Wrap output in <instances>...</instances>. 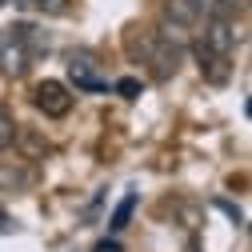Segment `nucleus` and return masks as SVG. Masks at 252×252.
I'll list each match as a JSON object with an SVG mask.
<instances>
[{
  "label": "nucleus",
  "mask_w": 252,
  "mask_h": 252,
  "mask_svg": "<svg viewBox=\"0 0 252 252\" xmlns=\"http://www.w3.org/2000/svg\"><path fill=\"white\" fill-rule=\"evenodd\" d=\"M180 52H184V48L160 40L156 32L140 40V56H144V64H152V76H156V80H172V76H176V68H180Z\"/></svg>",
  "instance_id": "obj_1"
},
{
  "label": "nucleus",
  "mask_w": 252,
  "mask_h": 252,
  "mask_svg": "<svg viewBox=\"0 0 252 252\" xmlns=\"http://www.w3.org/2000/svg\"><path fill=\"white\" fill-rule=\"evenodd\" d=\"M28 64H32V52H28V44L20 40L16 24L12 28H0V76L16 80V76L28 72Z\"/></svg>",
  "instance_id": "obj_2"
},
{
  "label": "nucleus",
  "mask_w": 252,
  "mask_h": 252,
  "mask_svg": "<svg viewBox=\"0 0 252 252\" xmlns=\"http://www.w3.org/2000/svg\"><path fill=\"white\" fill-rule=\"evenodd\" d=\"M32 100H36V108H40L44 116H52V120H60V116L72 112V92H68L64 80H40L36 92H32Z\"/></svg>",
  "instance_id": "obj_3"
},
{
  "label": "nucleus",
  "mask_w": 252,
  "mask_h": 252,
  "mask_svg": "<svg viewBox=\"0 0 252 252\" xmlns=\"http://www.w3.org/2000/svg\"><path fill=\"white\" fill-rule=\"evenodd\" d=\"M236 40H240V36H236L232 16H208V20H204V36H200V44L212 48L216 56H232Z\"/></svg>",
  "instance_id": "obj_4"
},
{
  "label": "nucleus",
  "mask_w": 252,
  "mask_h": 252,
  "mask_svg": "<svg viewBox=\"0 0 252 252\" xmlns=\"http://www.w3.org/2000/svg\"><path fill=\"white\" fill-rule=\"evenodd\" d=\"M192 56H196V64H200V72H204L208 84H228V76H232V64H228V60H232V56H216V52L204 48L200 40H192Z\"/></svg>",
  "instance_id": "obj_5"
},
{
  "label": "nucleus",
  "mask_w": 252,
  "mask_h": 252,
  "mask_svg": "<svg viewBox=\"0 0 252 252\" xmlns=\"http://www.w3.org/2000/svg\"><path fill=\"white\" fill-rule=\"evenodd\" d=\"M12 148L20 152V160H44V156H52V140L40 128H24V124H16Z\"/></svg>",
  "instance_id": "obj_6"
},
{
  "label": "nucleus",
  "mask_w": 252,
  "mask_h": 252,
  "mask_svg": "<svg viewBox=\"0 0 252 252\" xmlns=\"http://www.w3.org/2000/svg\"><path fill=\"white\" fill-rule=\"evenodd\" d=\"M68 80H72L76 88H88V92H100V88H108V80H100V76H96V60H92L88 52L68 56Z\"/></svg>",
  "instance_id": "obj_7"
},
{
  "label": "nucleus",
  "mask_w": 252,
  "mask_h": 252,
  "mask_svg": "<svg viewBox=\"0 0 252 252\" xmlns=\"http://www.w3.org/2000/svg\"><path fill=\"white\" fill-rule=\"evenodd\" d=\"M160 20H168V24H176V28H184V32H188V28H196L204 16L196 12L192 0H164V16H160Z\"/></svg>",
  "instance_id": "obj_8"
},
{
  "label": "nucleus",
  "mask_w": 252,
  "mask_h": 252,
  "mask_svg": "<svg viewBox=\"0 0 252 252\" xmlns=\"http://www.w3.org/2000/svg\"><path fill=\"white\" fill-rule=\"evenodd\" d=\"M32 184V172L24 164H12V160H0V192H24Z\"/></svg>",
  "instance_id": "obj_9"
},
{
  "label": "nucleus",
  "mask_w": 252,
  "mask_h": 252,
  "mask_svg": "<svg viewBox=\"0 0 252 252\" xmlns=\"http://www.w3.org/2000/svg\"><path fill=\"white\" fill-rule=\"evenodd\" d=\"M16 32H20V40L28 44V52H32V56H36V52H48V36L40 32L36 24H16Z\"/></svg>",
  "instance_id": "obj_10"
},
{
  "label": "nucleus",
  "mask_w": 252,
  "mask_h": 252,
  "mask_svg": "<svg viewBox=\"0 0 252 252\" xmlns=\"http://www.w3.org/2000/svg\"><path fill=\"white\" fill-rule=\"evenodd\" d=\"M132 208H136V196L128 192L120 204H116V212H112V220H108V228L112 232H120V228H128V220H132Z\"/></svg>",
  "instance_id": "obj_11"
},
{
  "label": "nucleus",
  "mask_w": 252,
  "mask_h": 252,
  "mask_svg": "<svg viewBox=\"0 0 252 252\" xmlns=\"http://www.w3.org/2000/svg\"><path fill=\"white\" fill-rule=\"evenodd\" d=\"M12 140H16V120H12L8 108H0V152L12 148Z\"/></svg>",
  "instance_id": "obj_12"
},
{
  "label": "nucleus",
  "mask_w": 252,
  "mask_h": 252,
  "mask_svg": "<svg viewBox=\"0 0 252 252\" xmlns=\"http://www.w3.org/2000/svg\"><path fill=\"white\" fill-rule=\"evenodd\" d=\"M192 4H196V12H200V16H228L224 0H192Z\"/></svg>",
  "instance_id": "obj_13"
},
{
  "label": "nucleus",
  "mask_w": 252,
  "mask_h": 252,
  "mask_svg": "<svg viewBox=\"0 0 252 252\" xmlns=\"http://www.w3.org/2000/svg\"><path fill=\"white\" fill-rule=\"evenodd\" d=\"M28 4H36V8H40V12H48V16L68 12V0H28Z\"/></svg>",
  "instance_id": "obj_14"
},
{
  "label": "nucleus",
  "mask_w": 252,
  "mask_h": 252,
  "mask_svg": "<svg viewBox=\"0 0 252 252\" xmlns=\"http://www.w3.org/2000/svg\"><path fill=\"white\" fill-rule=\"evenodd\" d=\"M116 92H120V96H128V100H136V96H140V80L124 76V80H116Z\"/></svg>",
  "instance_id": "obj_15"
},
{
  "label": "nucleus",
  "mask_w": 252,
  "mask_h": 252,
  "mask_svg": "<svg viewBox=\"0 0 252 252\" xmlns=\"http://www.w3.org/2000/svg\"><path fill=\"white\" fill-rule=\"evenodd\" d=\"M180 216L188 220V228H200V216H196V208H188V204H180Z\"/></svg>",
  "instance_id": "obj_16"
},
{
  "label": "nucleus",
  "mask_w": 252,
  "mask_h": 252,
  "mask_svg": "<svg viewBox=\"0 0 252 252\" xmlns=\"http://www.w3.org/2000/svg\"><path fill=\"white\" fill-rule=\"evenodd\" d=\"M92 252H124V248H120V240H100Z\"/></svg>",
  "instance_id": "obj_17"
},
{
  "label": "nucleus",
  "mask_w": 252,
  "mask_h": 252,
  "mask_svg": "<svg viewBox=\"0 0 252 252\" xmlns=\"http://www.w3.org/2000/svg\"><path fill=\"white\" fill-rule=\"evenodd\" d=\"M0 232H12V216H4V212H0Z\"/></svg>",
  "instance_id": "obj_18"
},
{
  "label": "nucleus",
  "mask_w": 252,
  "mask_h": 252,
  "mask_svg": "<svg viewBox=\"0 0 252 252\" xmlns=\"http://www.w3.org/2000/svg\"><path fill=\"white\" fill-rule=\"evenodd\" d=\"M0 4H4V0H0Z\"/></svg>",
  "instance_id": "obj_19"
}]
</instances>
